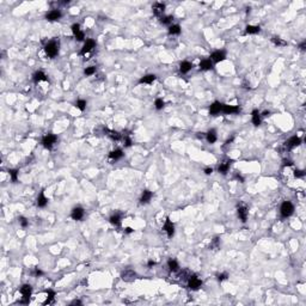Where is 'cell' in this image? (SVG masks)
Segmentation results:
<instances>
[{
    "mask_svg": "<svg viewBox=\"0 0 306 306\" xmlns=\"http://www.w3.org/2000/svg\"><path fill=\"white\" fill-rule=\"evenodd\" d=\"M18 170H16V169H11V170H8V175L11 177V181L13 183H16L18 181Z\"/></svg>",
    "mask_w": 306,
    "mask_h": 306,
    "instance_id": "d6a6232c",
    "label": "cell"
},
{
    "mask_svg": "<svg viewBox=\"0 0 306 306\" xmlns=\"http://www.w3.org/2000/svg\"><path fill=\"white\" fill-rule=\"evenodd\" d=\"M218 281H225V280H227V277H228V274L227 273H221V274H219L218 276Z\"/></svg>",
    "mask_w": 306,
    "mask_h": 306,
    "instance_id": "f6af8a7d",
    "label": "cell"
},
{
    "mask_svg": "<svg viewBox=\"0 0 306 306\" xmlns=\"http://www.w3.org/2000/svg\"><path fill=\"white\" fill-rule=\"evenodd\" d=\"M164 231L166 232L169 238H172L174 237V234H175V225H174V222L170 220V219H166L165 220V224H164Z\"/></svg>",
    "mask_w": 306,
    "mask_h": 306,
    "instance_id": "52a82bcc",
    "label": "cell"
},
{
    "mask_svg": "<svg viewBox=\"0 0 306 306\" xmlns=\"http://www.w3.org/2000/svg\"><path fill=\"white\" fill-rule=\"evenodd\" d=\"M95 45H96L95 40H92V38H88V40H86V41H85V43H84V45H83V48H81L80 55H85V54L90 53V51L95 48Z\"/></svg>",
    "mask_w": 306,
    "mask_h": 306,
    "instance_id": "8992f818",
    "label": "cell"
},
{
    "mask_svg": "<svg viewBox=\"0 0 306 306\" xmlns=\"http://www.w3.org/2000/svg\"><path fill=\"white\" fill-rule=\"evenodd\" d=\"M135 276V273L131 271V270H126L124 273H122V280H126V281H131L129 277H134Z\"/></svg>",
    "mask_w": 306,
    "mask_h": 306,
    "instance_id": "e575fe53",
    "label": "cell"
},
{
    "mask_svg": "<svg viewBox=\"0 0 306 306\" xmlns=\"http://www.w3.org/2000/svg\"><path fill=\"white\" fill-rule=\"evenodd\" d=\"M34 274L36 275V276H42L43 275V271L41 269H38V268H35V270H34Z\"/></svg>",
    "mask_w": 306,
    "mask_h": 306,
    "instance_id": "bcb514c9",
    "label": "cell"
},
{
    "mask_svg": "<svg viewBox=\"0 0 306 306\" xmlns=\"http://www.w3.org/2000/svg\"><path fill=\"white\" fill-rule=\"evenodd\" d=\"M200 69L201 71H211L213 69V61L211 59H204L200 62Z\"/></svg>",
    "mask_w": 306,
    "mask_h": 306,
    "instance_id": "e0dca14e",
    "label": "cell"
},
{
    "mask_svg": "<svg viewBox=\"0 0 306 306\" xmlns=\"http://www.w3.org/2000/svg\"><path fill=\"white\" fill-rule=\"evenodd\" d=\"M174 21V17L172 16H165V17H160V23L164 25H170Z\"/></svg>",
    "mask_w": 306,
    "mask_h": 306,
    "instance_id": "d590c367",
    "label": "cell"
},
{
    "mask_svg": "<svg viewBox=\"0 0 306 306\" xmlns=\"http://www.w3.org/2000/svg\"><path fill=\"white\" fill-rule=\"evenodd\" d=\"M202 286V280L197 275H190L189 280H188V287L191 291H197L200 289Z\"/></svg>",
    "mask_w": 306,
    "mask_h": 306,
    "instance_id": "5b68a950",
    "label": "cell"
},
{
    "mask_svg": "<svg viewBox=\"0 0 306 306\" xmlns=\"http://www.w3.org/2000/svg\"><path fill=\"white\" fill-rule=\"evenodd\" d=\"M21 294H22V300L19 301L21 304H29L30 303V297L32 294V287L31 284H25L21 287Z\"/></svg>",
    "mask_w": 306,
    "mask_h": 306,
    "instance_id": "6da1fadb",
    "label": "cell"
},
{
    "mask_svg": "<svg viewBox=\"0 0 306 306\" xmlns=\"http://www.w3.org/2000/svg\"><path fill=\"white\" fill-rule=\"evenodd\" d=\"M122 139H123V141H124V147H131V139L129 138L128 135H123Z\"/></svg>",
    "mask_w": 306,
    "mask_h": 306,
    "instance_id": "ab89813d",
    "label": "cell"
},
{
    "mask_svg": "<svg viewBox=\"0 0 306 306\" xmlns=\"http://www.w3.org/2000/svg\"><path fill=\"white\" fill-rule=\"evenodd\" d=\"M237 214H238V218L241 219L243 222H245V221L248 220L249 211H248V208H246L245 206H241V207H238V209H237Z\"/></svg>",
    "mask_w": 306,
    "mask_h": 306,
    "instance_id": "5bb4252c",
    "label": "cell"
},
{
    "mask_svg": "<svg viewBox=\"0 0 306 306\" xmlns=\"http://www.w3.org/2000/svg\"><path fill=\"white\" fill-rule=\"evenodd\" d=\"M152 8H153V13L155 16H158V17H160V16H163L164 11H165V5L161 4V2H155L153 5Z\"/></svg>",
    "mask_w": 306,
    "mask_h": 306,
    "instance_id": "ac0fdd59",
    "label": "cell"
},
{
    "mask_svg": "<svg viewBox=\"0 0 306 306\" xmlns=\"http://www.w3.org/2000/svg\"><path fill=\"white\" fill-rule=\"evenodd\" d=\"M304 176H305V171H303V170H295L294 171V177H297V178H301Z\"/></svg>",
    "mask_w": 306,
    "mask_h": 306,
    "instance_id": "ee69618b",
    "label": "cell"
},
{
    "mask_svg": "<svg viewBox=\"0 0 306 306\" xmlns=\"http://www.w3.org/2000/svg\"><path fill=\"white\" fill-rule=\"evenodd\" d=\"M19 224H21V226H22L23 228H25V227H28V225H29V221L26 220V218L21 217V218H19Z\"/></svg>",
    "mask_w": 306,
    "mask_h": 306,
    "instance_id": "b9f144b4",
    "label": "cell"
},
{
    "mask_svg": "<svg viewBox=\"0 0 306 306\" xmlns=\"http://www.w3.org/2000/svg\"><path fill=\"white\" fill-rule=\"evenodd\" d=\"M154 105H155V109L157 110H161L164 107H165V102H164L161 98H157L155 102H154Z\"/></svg>",
    "mask_w": 306,
    "mask_h": 306,
    "instance_id": "74e56055",
    "label": "cell"
},
{
    "mask_svg": "<svg viewBox=\"0 0 306 306\" xmlns=\"http://www.w3.org/2000/svg\"><path fill=\"white\" fill-rule=\"evenodd\" d=\"M269 115H270V111L269 110H265V111H263L261 116H269Z\"/></svg>",
    "mask_w": 306,
    "mask_h": 306,
    "instance_id": "db71d44e",
    "label": "cell"
},
{
    "mask_svg": "<svg viewBox=\"0 0 306 306\" xmlns=\"http://www.w3.org/2000/svg\"><path fill=\"white\" fill-rule=\"evenodd\" d=\"M56 140H58V136H56L55 134L48 133V134H45L43 138H42V145H43L44 148L51 150L53 146H54V144L56 142Z\"/></svg>",
    "mask_w": 306,
    "mask_h": 306,
    "instance_id": "3957f363",
    "label": "cell"
},
{
    "mask_svg": "<svg viewBox=\"0 0 306 306\" xmlns=\"http://www.w3.org/2000/svg\"><path fill=\"white\" fill-rule=\"evenodd\" d=\"M55 295H56V293L53 291V289H48L47 291V299L44 300L43 305H49V304H51L54 301V299H55Z\"/></svg>",
    "mask_w": 306,
    "mask_h": 306,
    "instance_id": "484cf974",
    "label": "cell"
},
{
    "mask_svg": "<svg viewBox=\"0 0 306 306\" xmlns=\"http://www.w3.org/2000/svg\"><path fill=\"white\" fill-rule=\"evenodd\" d=\"M133 231H134V230H133L131 227H127V228H126V232H127V233H131Z\"/></svg>",
    "mask_w": 306,
    "mask_h": 306,
    "instance_id": "11a10c76",
    "label": "cell"
},
{
    "mask_svg": "<svg viewBox=\"0 0 306 306\" xmlns=\"http://www.w3.org/2000/svg\"><path fill=\"white\" fill-rule=\"evenodd\" d=\"M212 172H213V169H212V168H206V169H204V174H206V175H211Z\"/></svg>",
    "mask_w": 306,
    "mask_h": 306,
    "instance_id": "f907efd6",
    "label": "cell"
},
{
    "mask_svg": "<svg viewBox=\"0 0 306 306\" xmlns=\"http://www.w3.org/2000/svg\"><path fill=\"white\" fill-rule=\"evenodd\" d=\"M96 68L95 66H90V67H86L85 69H84V74L86 75V77H90V75H93L96 73Z\"/></svg>",
    "mask_w": 306,
    "mask_h": 306,
    "instance_id": "8d00e7d4",
    "label": "cell"
},
{
    "mask_svg": "<svg viewBox=\"0 0 306 306\" xmlns=\"http://www.w3.org/2000/svg\"><path fill=\"white\" fill-rule=\"evenodd\" d=\"M71 305H83V303H81L80 300H77L75 299V300H73L72 303H71Z\"/></svg>",
    "mask_w": 306,
    "mask_h": 306,
    "instance_id": "816d5d0a",
    "label": "cell"
},
{
    "mask_svg": "<svg viewBox=\"0 0 306 306\" xmlns=\"http://www.w3.org/2000/svg\"><path fill=\"white\" fill-rule=\"evenodd\" d=\"M155 264H157V263H155V261H153V260H150V261H148V263H147V267H148V268H152L153 265H155Z\"/></svg>",
    "mask_w": 306,
    "mask_h": 306,
    "instance_id": "c3c4849f",
    "label": "cell"
},
{
    "mask_svg": "<svg viewBox=\"0 0 306 306\" xmlns=\"http://www.w3.org/2000/svg\"><path fill=\"white\" fill-rule=\"evenodd\" d=\"M44 51H45V54H47L48 58H51V59L55 58L59 53V42H56V41H50L48 44H45Z\"/></svg>",
    "mask_w": 306,
    "mask_h": 306,
    "instance_id": "7a4b0ae2",
    "label": "cell"
},
{
    "mask_svg": "<svg viewBox=\"0 0 306 306\" xmlns=\"http://www.w3.org/2000/svg\"><path fill=\"white\" fill-rule=\"evenodd\" d=\"M85 215V211L81 207H74L71 212V218L73 220H81Z\"/></svg>",
    "mask_w": 306,
    "mask_h": 306,
    "instance_id": "30bf717a",
    "label": "cell"
},
{
    "mask_svg": "<svg viewBox=\"0 0 306 306\" xmlns=\"http://www.w3.org/2000/svg\"><path fill=\"white\" fill-rule=\"evenodd\" d=\"M110 224H112L114 226H120L121 225V215L120 214H112L109 219Z\"/></svg>",
    "mask_w": 306,
    "mask_h": 306,
    "instance_id": "83f0119b",
    "label": "cell"
},
{
    "mask_svg": "<svg viewBox=\"0 0 306 306\" xmlns=\"http://www.w3.org/2000/svg\"><path fill=\"white\" fill-rule=\"evenodd\" d=\"M280 213H281V217H284V218L291 217L292 214L294 213V206H293L291 201H284V203L281 204Z\"/></svg>",
    "mask_w": 306,
    "mask_h": 306,
    "instance_id": "277c9868",
    "label": "cell"
},
{
    "mask_svg": "<svg viewBox=\"0 0 306 306\" xmlns=\"http://www.w3.org/2000/svg\"><path fill=\"white\" fill-rule=\"evenodd\" d=\"M221 112H224V114H226V115L237 114V112H239V107H238V105H228V104H222Z\"/></svg>",
    "mask_w": 306,
    "mask_h": 306,
    "instance_id": "7c38bea8",
    "label": "cell"
},
{
    "mask_svg": "<svg viewBox=\"0 0 306 306\" xmlns=\"http://www.w3.org/2000/svg\"><path fill=\"white\" fill-rule=\"evenodd\" d=\"M74 37H75V40H77V41L81 42V41H84V40H85V34H84V31H79L77 35H74Z\"/></svg>",
    "mask_w": 306,
    "mask_h": 306,
    "instance_id": "60d3db41",
    "label": "cell"
},
{
    "mask_svg": "<svg viewBox=\"0 0 306 306\" xmlns=\"http://www.w3.org/2000/svg\"><path fill=\"white\" fill-rule=\"evenodd\" d=\"M123 157V152H122V150H120V148H117V150H114V151H111L109 153V158L111 160H118V159H121Z\"/></svg>",
    "mask_w": 306,
    "mask_h": 306,
    "instance_id": "603a6c76",
    "label": "cell"
},
{
    "mask_svg": "<svg viewBox=\"0 0 306 306\" xmlns=\"http://www.w3.org/2000/svg\"><path fill=\"white\" fill-rule=\"evenodd\" d=\"M305 47H306V41H303L301 43L299 44V48H300L301 50H305Z\"/></svg>",
    "mask_w": 306,
    "mask_h": 306,
    "instance_id": "681fc988",
    "label": "cell"
},
{
    "mask_svg": "<svg viewBox=\"0 0 306 306\" xmlns=\"http://www.w3.org/2000/svg\"><path fill=\"white\" fill-rule=\"evenodd\" d=\"M153 197V193L152 191H150V190H144L142 191V194H141V197H140V203L141 204H146L148 203L151 200H152Z\"/></svg>",
    "mask_w": 306,
    "mask_h": 306,
    "instance_id": "9a60e30c",
    "label": "cell"
},
{
    "mask_svg": "<svg viewBox=\"0 0 306 306\" xmlns=\"http://www.w3.org/2000/svg\"><path fill=\"white\" fill-rule=\"evenodd\" d=\"M168 267L171 271H178L179 270V265H178V263H177L176 260H169Z\"/></svg>",
    "mask_w": 306,
    "mask_h": 306,
    "instance_id": "4dcf8cb0",
    "label": "cell"
},
{
    "mask_svg": "<svg viewBox=\"0 0 306 306\" xmlns=\"http://www.w3.org/2000/svg\"><path fill=\"white\" fill-rule=\"evenodd\" d=\"M261 112L258 111L257 109H254L252 110V112H251V121H252V123L254 126L256 127H258L260 124H261Z\"/></svg>",
    "mask_w": 306,
    "mask_h": 306,
    "instance_id": "2e32d148",
    "label": "cell"
},
{
    "mask_svg": "<svg viewBox=\"0 0 306 306\" xmlns=\"http://www.w3.org/2000/svg\"><path fill=\"white\" fill-rule=\"evenodd\" d=\"M107 135L109 136L111 140H115V141H118L122 139V134H120L118 131H107Z\"/></svg>",
    "mask_w": 306,
    "mask_h": 306,
    "instance_id": "f546056e",
    "label": "cell"
},
{
    "mask_svg": "<svg viewBox=\"0 0 306 306\" xmlns=\"http://www.w3.org/2000/svg\"><path fill=\"white\" fill-rule=\"evenodd\" d=\"M48 201H49V200L45 197V195H44V191H41V193H40V195L37 196L36 203H37L38 207L43 208V207H45V206L48 204Z\"/></svg>",
    "mask_w": 306,
    "mask_h": 306,
    "instance_id": "44dd1931",
    "label": "cell"
},
{
    "mask_svg": "<svg viewBox=\"0 0 306 306\" xmlns=\"http://www.w3.org/2000/svg\"><path fill=\"white\" fill-rule=\"evenodd\" d=\"M271 42L275 44V45H277V47H284V45H287V42L284 40H282V38H280V37L277 36L271 37Z\"/></svg>",
    "mask_w": 306,
    "mask_h": 306,
    "instance_id": "1f68e13d",
    "label": "cell"
},
{
    "mask_svg": "<svg viewBox=\"0 0 306 306\" xmlns=\"http://www.w3.org/2000/svg\"><path fill=\"white\" fill-rule=\"evenodd\" d=\"M206 139H207V141H208L209 144H214V142L218 140V135H217L215 129H211V131H208V133L206 134Z\"/></svg>",
    "mask_w": 306,
    "mask_h": 306,
    "instance_id": "cb8c5ba5",
    "label": "cell"
},
{
    "mask_svg": "<svg viewBox=\"0 0 306 306\" xmlns=\"http://www.w3.org/2000/svg\"><path fill=\"white\" fill-rule=\"evenodd\" d=\"M292 165H293V163L289 159H284V166H292Z\"/></svg>",
    "mask_w": 306,
    "mask_h": 306,
    "instance_id": "7dc6e473",
    "label": "cell"
},
{
    "mask_svg": "<svg viewBox=\"0 0 306 306\" xmlns=\"http://www.w3.org/2000/svg\"><path fill=\"white\" fill-rule=\"evenodd\" d=\"M230 166H231V160L228 161H224V163H221L220 165L218 166V171L220 174H222V175H225L226 172L230 170Z\"/></svg>",
    "mask_w": 306,
    "mask_h": 306,
    "instance_id": "d4e9b609",
    "label": "cell"
},
{
    "mask_svg": "<svg viewBox=\"0 0 306 306\" xmlns=\"http://www.w3.org/2000/svg\"><path fill=\"white\" fill-rule=\"evenodd\" d=\"M219 245H220V241H219V238L218 237H215L214 239H213V241H212V244L209 245V248H215V249H218L219 248Z\"/></svg>",
    "mask_w": 306,
    "mask_h": 306,
    "instance_id": "7bdbcfd3",
    "label": "cell"
},
{
    "mask_svg": "<svg viewBox=\"0 0 306 306\" xmlns=\"http://www.w3.org/2000/svg\"><path fill=\"white\" fill-rule=\"evenodd\" d=\"M233 139H234V135H232L230 139H227V140H226V142H225V145H230V144L233 141Z\"/></svg>",
    "mask_w": 306,
    "mask_h": 306,
    "instance_id": "f5cc1de1",
    "label": "cell"
},
{
    "mask_svg": "<svg viewBox=\"0 0 306 306\" xmlns=\"http://www.w3.org/2000/svg\"><path fill=\"white\" fill-rule=\"evenodd\" d=\"M191 68H193V64L189 62V61H182L179 64V72L182 74H187L188 72L191 71Z\"/></svg>",
    "mask_w": 306,
    "mask_h": 306,
    "instance_id": "ffe728a7",
    "label": "cell"
},
{
    "mask_svg": "<svg viewBox=\"0 0 306 306\" xmlns=\"http://www.w3.org/2000/svg\"><path fill=\"white\" fill-rule=\"evenodd\" d=\"M32 79H34V83H36V84H38L40 81H48V78H47V75H45V74H44L42 71H37V72L34 74Z\"/></svg>",
    "mask_w": 306,
    "mask_h": 306,
    "instance_id": "7402d4cb",
    "label": "cell"
},
{
    "mask_svg": "<svg viewBox=\"0 0 306 306\" xmlns=\"http://www.w3.org/2000/svg\"><path fill=\"white\" fill-rule=\"evenodd\" d=\"M261 31V28L258 25H248L245 28V34H249V35H256Z\"/></svg>",
    "mask_w": 306,
    "mask_h": 306,
    "instance_id": "4316f807",
    "label": "cell"
},
{
    "mask_svg": "<svg viewBox=\"0 0 306 306\" xmlns=\"http://www.w3.org/2000/svg\"><path fill=\"white\" fill-rule=\"evenodd\" d=\"M86 105H88V103H86L85 99H78L77 103H75V107L80 110V111H84V110L86 109Z\"/></svg>",
    "mask_w": 306,
    "mask_h": 306,
    "instance_id": "836d02e7",
    "label": "cell"
},
{
    "mask_svg": "<svg viewBox=\"0 0 306 306\" xmlns=\"http://www.w3.org/2000/svg\"><path fill=\"white\" fill-rule=\"evenodd\" d=\"M71 29H72L73 35H77V34H78L79 31H81L80 25H79L78 23H74V24H73V25H72V28H71Z\"/></svg>",
    "mask_w": 306,
    "mask_h": 306,
    "instance_id": "f35d334b",
    "label": "cell"
},
{
    "mask_svg": "<svg viewBox=\"0 0 306 306\" xmlns=\"http://www.w3.org/2000/svg\"><path fill=\"white\" fill-rule=\"evenodd\" d=\"M61 16H62V13H61L60 10H51L45 15V19L48 22H55V21L61 18Z\"/></svg>",
    "mask_w": 306,
    "mask_h": 306,
    "instance_id": "8fae6325",
    "label": "cell"
},
{
    "mask_svg": "<svg viewBox=\"0 0 306 306\" xmlns=\"http://www.w3.org/2000/svg\"><path fill=\"white\" fill-rule=\"evenodd\" d=\"M300 144H301V139L299 138V136H292L291 139H288V140L284 142V146H286V148L292 150V148L298 147Z\"/></svg>",
    "mask_w": 306,
    "mask_h": 306,
    "instance_id": "ba28073f",
    "label": "cell"
},
{
    "mask_svg": "<svg viewBox=\"0 0 306 306\" xmlns=\"http://www.w3.org/2000/svg\"><path fill=\"white\" fill-rule=\"evenodd\" d=\"M221 109H222V103L218 102V101H215V102H213L211 104V107H209V115H218L221 112Z\"/></svg>",
    "mask_w": 306,
    "mask_h": 306,
    "instance_id": "4fadbf2b",
    "label": "cell"
},
{
    "mask_svg": "<svg viewBox=\"0 0 306 306\" xmlns=\"http://www.w3.org/2000/svg\"><path fill=\"white\" fill-rule=\"evenodd\" d=\"M226 59V53L224 50H215L212 53L211 55V60L213 62H215V64H218L220 61H224Z\"/></svg>",
    "mask_w": 306,
    "mask_h": 306,
    "instance_id": "9c48e42d",
    "label": "cell"
},
{
    "mask_svg": "<svg viewBox=\"0 0 306 306\" xmlns=\"http://www.w3.org/2000/svg\"><path fill=\"white\" fill-rule=\"evenodd\" d=\"M155 79H157V75H154V74H147V75H144V77H141L139 79V84H148V85H151Z\"/></svg>",
    "mask_w": 306,
    "mask_h": 306,
    "instance_id": "d6986e66",
    "label": "cell"
},
{
    "mask_svg": "<svg viewBox=\"0 0 306 306\" xmlns=\"http://www.w3.org/2000/svg\"><path fill=\"white\" fill-rule=\"evenodd\" d=\"M169 34L170 35H179L181 34V26L178 24H172L169 26Z\"/></svg>",
    "mask_w": 306,
    "mask_h": 306,
    "instance_id": "f1b7e54d",
    "label": "cell"
}]
</instances>
